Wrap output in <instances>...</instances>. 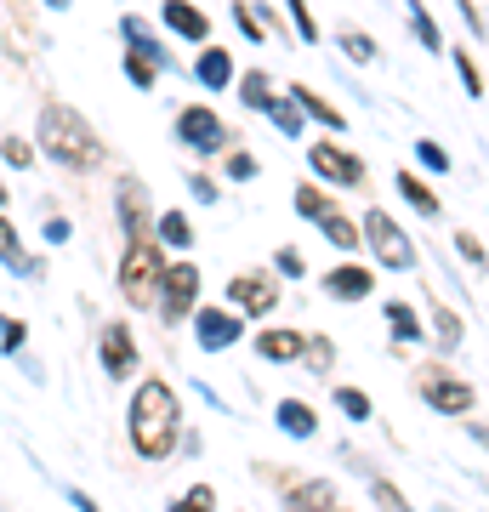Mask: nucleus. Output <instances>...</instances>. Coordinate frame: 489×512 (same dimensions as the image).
<instances>
[{
  "label": "nucleus",
  "instance_id": "obj_1",
  "mask_svg": "<svg viewBox=\"0 0 489 512\" xmlns=\"http://www.w3.org/2000/svg\"><path fill=\"white\" fill-rule=\"evenodd\" d=\"M182 439V410H177V393L165 382H143V393L131 399V444H137V456L160 461L171 456Z\"/></svg>",
  "mask_w": 489,
  "mask_h": 512
},
{
  "label": "nucleus",
  "instance_id": "obj_2",
  "mask_svg": "<svg viewBox=\"0 0 489 512\" xmlns=\"http://www.w3.org/2000/svg\"><path fill=\"white\" fill-rule=\"evenodd\" d=\"M40 148H46L57 165H74V171H86V165L103 160L97 131H91L69 103H46V114H40Z\"/></svg>",
  "mask_w": 489,
  "mask_h": 512
},
{
  "label": "nucleus",
  "instance_id": "obj_3",
  "mask_svg": "<svg viewBox=\"0 0 489 512\" xmlns=\"http://www.w3.org/2000/svg\"><path fill=\"white\" fill-rule=\"evenodd\" d=\"M165 279V262H160V245H148V239H131L126 262H120V291H126V302H137L143 308L148 291Z\"/></svg>",
  "mask_w": 489,
  "mask_h": 512
},
{
  "label": "nucleus",
  "instance_id": "obj_4",
  "mask_svg": "<svg viewBox=\"0 0 489 512\" xmlns=\"http://www.w3.org/2000/svg\"><path fill=\"white\" fill-rule=\"evenodd\" d=\"M364 239H370V251L381 256V268H410V262H416L404 228L387 217V211H370V217H364Z\"/></svg>",
  "mask_w": 489,
  "mask_h": 512
},
{
  "label": "nucleus",
  "instance_id": "obj_5",
  "mask_svg": "<svg viewBox=\"0 0 489 512\" xmlns=\"http://www.w3.org/2000/svg\"><path fill=\"white\" fill-rule=\"evenodd\" d=\"M194 296H200V268H194V262H171V268H165V279H160V308H165V319H182Z\"/></svg>",
  "mask_w": 489,
  "mask_h": 512
},
{
  "label": "nucleus",
  "instance_id": "obj_6",
  "mask_svg": "<svg viewBox=\"0 0 489 512\" xmlns=\"http://www.w3.org/2000/svg\"><path fill=\"white\" fill-rule=\"evenodd\" d=\"M177 137L194 148H222L228 143V131H222V120L211 109H182L177 114Z\"/></svg>",
  "mask_w": 489,
  "mask_h": 512
},
{
  "label": "nucleus",
  "instance_id": "obj_7",
  "mask_svg": "<svg viewBox=\"0 0 489 512\" xmlns=\"http://www.w3.org/2000/svg\"><path fill=\"white\" fill-rule=\"evenodd\" d=\"M194 330H200V348L222 353L239 342V313H222V308H200L194 313Z\"/></svg>",
  "mask_w": 489,
  "mask_h": 512
},
{
  "label": "nucleus",
  "instance_id": "obj_8",
  "mask_svg": "<svg viewBox=\"0 0 489 512\" xmlns=\"http://www.w3.org/2000/svg\"><path fill=\"white\" fill-rule=\"evenodd\" d=\"M308 160H313L319 177H330V183H342V188H359L364 183V165L353 160V154H342V148H330V143H319Z\"/></svg>",
  "mask_w": 489,
  "mask_h": 512
},
{
  "label": "nucleus",
  "instance_id": "obj_9",
  "mask_svg": "<svg viewBox=\"0 0 489 512\" xmlns=\"http://www.w3.org/2000/svg\"><path fill=\"white\" fill-rule=\"evenodd\" d=\"M228 302H239L245 313H268L279 302V291H273L268 274H239V279H228Z\"/></svg>",
  "mask_w": 489,
  "mask_h": 512
},
{
  "label": "nucleus",
  "instance_id": "obj_10",
  "mask_svg": "<svg viewBox=\"0 0 489 512\" xmlns=\"http://www.w3.org/2000/svg\"><path fill=\"white\" fill-rule=\"evenodd\" d=\"M421 393H427V404L444 410V416H467V410H472V387L467 382H450V376H427Z\"/></svg>",
  "mask_w": 489,
  "mask_h": 512
},
{
  "label": "nucleus",
  "instance_id": "obj_11",
  "mask_svg": "<svg viewBox=\"0 0 489 512\" xmlns=\"http://www.w3.org/2000/svg\"><path fill=\"white\" fill-rule=\"evenodd\" d=\"M165 23H171L182 40H205V35H211L205 12H200V6H188V0H165Z\"/></svg>",
  "mask_w": 489,
  "mask_h": 512
},
{
  "label": "nucleus",
  "instance_id": "obj_12",
  "mask_svg": "<svg viewBox=\"0 0 489 512\" xmlns=\"http://www.w3.org/2000/svg\"><path fill=\"white\" fill-rule=\"evenodd\" d=\"M103 365H109V376H131V330L126 325L103 330Z\"/></svg>",
  "mask_w": 489,
  "mask_h": 512
},
{
  "label": "nucleus",
  "instance_id": "obj_13",
  "mask_svg": "<svg viewBox=\"0 0 489 512\" xmlns=\"http://www.w3.org/2000/svg\"><path fill=\"white\" fill-rule=\"evenodd\" d=\"M143 217H148V194L126 177V183H120V222H126L131 239H143Z\"/></svg>",
  "mask_w": 489,
  "mask_h": 512
},
{
  "label": "nucleus",
  "instance_id": "obj_14",
  "mask_svg": "<svg viewBox=\"0 0 489 512\" xmlns=\"http://www.w3.org/2000/svg\"><path fill=\"white\" fill-rule=\"evenodd\" d=\"M256 348H262V359H279V365H285V359H296V353L308 348V342H302L296 330H268V336H262Z\"/></svg>",
  "mask_w": 489,
  "mask_h": 512
},
{
  "label": "nucleus",
  "instance_id": "obj_15",
  "mask_svg": "<svg viewBox=\"0 0 489 512\" xmlns=\"http://www.w3.org/2000/svg\"><path fill=\"white\" fill-rule=\"evenodd\" d=\"M279 427H285L290 439H313V427H319V421H313V410H308V404L285 399V404H279Z\"/></svg>",
  "mask_w": 489,
  "mask_h": 512
},
{
  "label": "nucleus",
  "instance_id": "obj_16",
  "mask_svg": "<svg viewBox=\"0 0 489 512\" xmlns=\"http://www.w3.org/2000/svg\"><path fill=\"white\" fill-rule=\"evenodd\" d=\"M325 291L330 296H370V274L364 268H336V274H325Z\"/></svg>",
  "mask_w": 489,
  "mask_h": 512
},
{
  "label": "nucleus",
  "instance_id": "obj_17",
  "mask_svg": "<svg viewBox=\"0 0 489 512\" xmlns=\"http://www.w3.org/2000/svg\"><path fill=\"white\" fill-rule=\"evenodd\" d=\"M290 512H336V495H330V484H302L290 495Z\"/></svg>",
  "mask_w": 489,
  "mask_h": 512
},
{
  "label": "nucleus",
  "instance_id": "obj_18",
  "mask_svg": "<svg viewBox=\"0 0 489 512\" xmlns=\"http://www.w3.org/2000/svg\"><path fill=\"white\" fill-rule=\"evenodd\" d=\"M399 194H404L410 205H416L421 217H438V194H433V188H421V183H416V171H399Z\"/></svg>",
  "mask_w": 489,
  "mask_h": 512
},
{
  "label": "nucleus",
  "instance_id": "obj_19",
  "mask_svg": "<svg viewBox=\"0 0 489 512\" xmlns=\"http://www.w3.org/2000/svg\"><path fill=\"white\" fill-rule=\"evenodd\" d=\"M0 262L6 268H18V274H35V262L23 256V245H18V234H12V222L0 217Z\"/></svg>",
  "mask_w": 489,
  "mask_h": 512
},
{
  "label": "nucleus",
  "instance_id": "obj_20",
  "mask_svg": "<svg viewBox=\"0 0 489 512\" xmlns=\"http://www.w3.org/2000/svg\"><path fill=\"white\" fill-rule=\"evenodd\" d=\"M228 69H234V63H228V52H205L200 57V86H211V92H217V86H228Z\"/></svg>",
  "mask_w": 489,
  "mask_h": 512
},
{
  "label": "nucleus",
  "instance_id": "obj_21",
  "mask_svg": "<svg viewBox=\"0 0 489 512\" xmlns=\"http://www.w3.org/2000/svg\"><path fill=\"white\" fill-rule=\"evenodd\" d=\"M290 97H296V103H302V109H308L313 120H325V126H347L342 114L330 109V103H325V97H319V92H308V86H296V92H290Z\"/></svg>",
  "mask_w": 489,
  "mask_h": 512
},
{
  "label": "nucleus",
  "instance_id": "obj_22",
  "mask_svg": "<svg viewBox=\"0 0 489 512\" xmlns=\"http://www.w3.org/2000/svg\"><path fill=\"white\" fill-rule=\"evenodd\" d=\"M296 211H302V217H313V222H325L330 211H336V205H330L313 183H302V188H296Z\"/></svg>",
  "mask_w": 489,
  "mask_h": 512
},
{
  "label": "nucleus",
  "instance_id": "obj_23",
  "mask_svg": "<svg viewBox=\"0 0 489 512\" xmlns=\"http://www.w3.org/2000/svg\"><path fill=\"white\" fill-rule=\"evenodd\" d=\"M160 239L171 245V251H182V245H194V228H188V217L165 211V217H160Z\"/></svg>",
  "mask_w": 489,
  "mask_h": 512
},
{
  "label": "nucleus",
  "instance_id": "obj_24",
  "mask_svg": "<svg viewBox=\"0 0 489 512\" xmlns=\"http://www.w3.org/2000/svg\"><path fill=\"white\" fill-rule=\"evenodd\" d=\"M239 97H245V103H251V109H273L268 74H262V69H251V74H245V92H239Z\"/></svg>",
  "mask_w": 489,
  "mask_h": 512
},
{
  "label": "nucleus",
  "instance_id": "obj_25",
  "mask_svg": "<svg viewBox=\"0 0 489 512\" xmlns=\"http://www.w3.org/2000/svg\"><path fill=\"white\" fill-rule=\"evenodd\" d=\"M387 319H393V336H399V342H416V336H421L416 313L404 308V302H387Z\"/></svg>",
  "mask_w": 489,
  "mask_h": 512
},
{
  "label": "nucleus",
  "instance_id": "obj_26",
  "mask_svg": "<svg viewBox=\"0 0 489 512\" xmlns=\"http://www.w3.org/2000/svg\"><path fill=\"white\" fill-rule=\"evenodd\" d=\"M319 228H325V234L336 239V245H342V251H353V245H359V228H353L347 217H336V211H330V217L319 222Z\"/></svg>",
  "mask_w": 489,
  "mask_h": 512
},
{
  "label": "nucleus",
  "instance_id": "obj_27",
  "mask_svg": "<svg viewBox=\"0 0 489 512\" xmlns=\"http://www.w3.org/2000/svg\"><path fill=\"white\" fill-rule=\"evenodd\" d=\"M273 120H279V131H285V137H296V131H302V103H296V97H290V103H273Z\"/></svg>",
  "mask_w": 489,
  "mask_h": 512
},
{
  "label": "nucleus",
  "instance_id": "obj_28",
  "mask_svg": "<svg viewBox=\"0 0 489 512\" xmlns=\"http://www.w3.org/2000/svg\"><path fill=\"white\" fill-rule=\"evenodd\" d=\"M126 74H131V86H143V92H148V86H154V57L131 52V57H126Z\"/></svg>",
  "mask_w": 489,
  "mask_h": 512
},
{
  "label": "nucleus",
  "instance_id": "obj_29",
  "mask_svg": "<svg viewBox=\"0 0 489 512\" xmlns=\"http://www.w3.org/2000/svg\"><path fill=\"white\" fill-rule=\"evenodd\" d=\"M410 18H416V35H421V46H427V52H438V29H433V18H427L421 6H410Z\"/></svg>",
  "mask_w": 489,
  "mask_h": 512
},
{
  "label": "nucleus",
  "instance_id": "obj_30",
  "mask_svg": "<svg viewBox=\"0 0 489 512\" xmlns=\"http://www.w3.org/2000/svg\"><path fill=\"white\" fill-rule=\"evenodd\" d=\"M234 23L245 29V40H262V35H268V29H262V18H256L251 6H234Z\"/></svg>",
  "mask_w": 489,
  "mask_h": 512
},
{
  "label": "nucleus",
  "instance_id": "obj_31",
  "mask_svg": "<svg viewBox=\"0 0 489 512\" xmlns=\"http://www.w3.org/2000/svg\"><path fill=\"white\" fill-rule=\"evenodd\" d=\"M342 410H347L353 421H364V416H370V399H364L359 387H342Z\"/></svg>",
  "mask_w": 489,
  "mask_h": 512
},
{
  "label": "nucleus",
  "instance_id": "obj_32",
  "mask_svg": "<svg viewBox=\"0 0 489 512\" xmlns=\"http://www.w3.org/2000/svg\"><path fill=\"white\" fill-rule=\"evenodd\" d=\"M290 18H296L302 40H319V29H313V12H308V0H290Z\"/></svg>",
  "mask_w": 489,
  "mask_h": 512
},
{
  "label": "nucleus",
  "instance_id": "obj_33",
  "mask_svg": "<svg viewBox=\"0 0 489 512\" xmlns=\"http://www.w3.org/2000/svg\"><path fill=\"white\" fill-rule=\"evenodd\" d=\"M342 46H347V57H359V63L376 57V40H364V35H342Z\"/></svg>",
  "mask_w": 489,
  "mask_h": 512
},
{
  "label": "nucleus",
  "instance_id": "obj_34",
  "mask_svg": "<svg viewBox=\"0 0 489 512\" xmlns=\"http://www.w3.org/2000/svg\"><path fill=\"white\" fill-rule=\"evenodd\" d=\"M171 512H211V490H194V495H182Z\"/></svg>",
  "mask_w": 489,
  "mask_h": 512
},
{
  "label": "nucleus",
  "instance_id": "obj_35",
  "mask_svg": "<svg viewBox=\"0 0 489 512\" xmlns=\"http://www.w3.org/2000/svg\"><path fill=\"white\" fill-rule=\"evenodd\" d=\"M6 160H12V165H29V160H35V148L23 143V137H6Z\"/></svg>",
  "mask_w": 489,
  "mask_h": 512
},
{
  "label": "nucleus",
  "instance_id": "obj_36",
  "mask_svg": "<svg viewBox=\"0 0 489 512\" xmlns=\"http://www.w3.org/2000/svg\"><path fill=\"white\" fill-rule=\"evenodd\" d=\"M370 490L381 495V507H387V512H410V507H404V495L393 490V484H370Z\"/></svg>",
  "mask_w": 489,
  "mask_h": 512
},
{
  "label": "nucleus",
  "instance_id": "obj_37",
  "mask_svg": "<svg viewBox=\"0 0 489 512\" xmlns=\"http://www.w3.org/2000/svg\"><path fill=\"white\" fill-rule=\"evenodd\" d=\"M438 336H444V348L461 342V325H455V313H438Z\"/></svg>",
  "mask_w": 489,
  "mask_h": 512
},
{
  "label": "nucleus",
  "instance_id": "obj_38",
  "mask_svg": "<svg viewBox=\"0 0 489 512\" xmlns=\"http://www.w3.org/2000/svg\"><path fill=\"white\" fill-rule=\"evenodd\" d=\"M455 245H461V256H467L472 268H484V245H478V239H472V234H461V239H455Z\"/></svg>",
  "mask_w": 489,
  "mask_h": 512
},
{
  "label": "nucleus",
  "instance_id": "obj_39",
  "mask_svg": "<svg viewBox=\"0 0 489 512\" xmlns=\"http://www.w3.org/2000/svg\"><path fill=\"white\" fill-rule=\"evenodd\" d=\"M421 165H433V171H450V160H444V148H438V143H421Z\"/></svg>",
  "mask_w": 489,
  "mask_h": 512
},
{
  "label": "nucleus",
  "instance_id": "obj_40",
  "mask_svg": "<svg viewBox=\"0 0 489 512\" xmlns=\"http://www.w3.org/2000/svg\"><path fill=\"white\" fill-rule=\"evenodd\" d=\"M455 63H461V80H467V92H472V97H484V80H478V69H472L467 57H455Z\"/></svg>",
  "mask_w": 489,
  "mask_h": 512
},
{
  "label": "nucleus",
  "instance_id": "obj_41",
  "mask_svg": "<svg viewBox=\"0 0 489 512\" xmlns=\"http://www.w3.org/2000/svg\"><path fill=\"white\" fill-rule=\"evenodd\" d=\"M228 171H234V177H256V160H251V154H234V165H228Z\"/></svg>",
  "mask_w": 489,
  "mask_h": 512
},
{
  "label": "nucleus",
  "instance_id": "obj_42",
  "mask_svg": "<svg viewBox=\"0 0 489 512\" xmlns=\"http://www.w3.org/2000/svg\"><path fill=\"white\" fill-rule=\"evenodd\" d=\"M330 359H336V353H330V342H313V370H330Z\"/></svg>",
  "mask_w": 489,
  "mask_h": 512
},
{
  "label": "nucleus",
  "instance_id": "obj_43",
  "mask_svg": "<svg viewBox=\"0 0 489 512\" xmlns=\"http://www.w3.org/2000/svg\"><path fill=\"white\" fill-rule=\"evenodd\" d=\"M279 268H285V274L296 279V274H302V256H296V251H279Z\"/></svg>",
  "mask_w": 489,
  "mask_h": 512
},
{
  "label": "nucleus",
  "instance_id": "obj_44",
  "mask_svg": "<svg viewBox=\"0 0 489 512\" xmlns=\"http://www.w3.org/2000/svg\"><path fill=\"white\" fill-rule=\"evenodd\" d=\"M0 211H6V194H0Z\"/></svg>",
  "mask_w": 489,
  "mask_h": 512
}]
</instances>
